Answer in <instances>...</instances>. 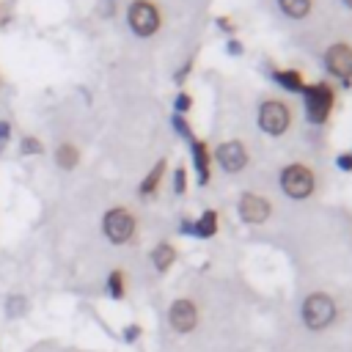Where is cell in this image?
Segmentation results:
<instances>
[{"label": "cell", "mask_w": 352, "mask_h": 352, "mask_svg": "<svg viewBox=\"0 0 352 352\" xmlns=\"http://www.w3.org/2000/svg\"><path fill=\"white\" fill-rule=\"evenodd\" d=\"M333 316H336V305H333V300L327 294H311L305 300V305H302V319L314 330L327 327L333 322Z\"/></svg>", "instance_id": "cell-1"}, {"label": "cell", "mask_w": 352, "mask_h": 352, "mask_svg": "<svg viewBox=\"0 0 352 352\" xmlns=\"http://www.w3.org/2000/svg\"><path fill=\"white\" fill-rule=\"evenodd\" d=\"M280 187H283V192L292 195V198H305V195H311V190H314V176H311V170L302 168V165H289V168L280 173Z\"/></svg>", "instance_id": "cell-2"}, {"label": "cell", "mask_w": 352, "mask_h": 352, "mask_svg": "<svg viewBox=\"0 0 352 352\" xmlns=\"http://www.w3.org/2000/svg\"><path fill=\"white\" fill-rule=\"evenodd\" d=\"M129 28L138 33V36H151L157 28H160V14L151 3L146 0H138L129 6Z\"/></svg>", "instance_id": "cell-3"}, {"label": "cell", "mask_w": 352, "mask_h": 352, "mask_svg": "<svg viewBox=\"0 0 352 352\" xmlns=\"http://www.w3.org/2000/svg\"><path fill=\"white\" fill-rule=\"evenodd\" d=\"M330 107H333V91L327 85L305 88V113H308V121L322 124L327 118Z\"/></svg>", "instance_id": "cell-4"}, {"label": "cell", "mask_w": 352, "mask_h": 352, "mask_svg": "<svg viewBox=\"0 0 352 352\" xmlns=\"http://www.w3.org/2000/svg\"><path fill=\"white\" fill-rule=\"evenodd\" d=\"M135 231V220L126 209H110L104 214V234L110 242H126Z\"/></svg>", "instance_id": "cell-5"}, {"label": "cell", "mask_w": 352, "mask_h": 352, "mask_svg": "<svg viewBox=\"0 0 352 352\" xmlns=\"http://www.w3.org/2000/svg\"><path fill=\"white\" fill-rule=\"evenodd\" d=\"M258 124L264 132L270 135H280L286 126H289V113L280 102H264L261 104V113H258Z\"/></svg>", "instance_id": "cell-6"}, {"label": "cell", "mask_w": 352, "mask_h": 352, "mask_svg": "<svg viewBox=\"0 0 352 352\" xmlns=\"http://www.w3.org/2000/svg\"><path fill=\"white\" fill-rule=\"evenodd\" d=\"M324 63L336 77H341V80L352 77V50L346 44H333L324 55Z\"/></svg>", "instance_id": "cell-7"}, {"label": "cell", "mask_w": 352, "mask_h": 352, "mask_svg": "<svg viewBox=\"0 0 352 352\" xmlns=\"http://www.w3.org/2000/svg\"><path fill=\"white\" fill-rule=\"evenodd\" d=\"M217 160H220V165L226 168V170H239L245 162H248V154H245V146L242 143H236V140H231V143H223L220 148H217Z\"/></svg>", "instance_id": "cell-8"}, {"label": "cell", "mask_w": 352, "mask_h": 352, "mask_svg": "<svg viewBox=\"0 0 352 352\" xmlns=\"http://www.w3.org/2000/svg\"><path fill=\"white\" fill-rule=\"evenodd\" d=\"M239 214H242V220H248V223H261V220H267V214H270V204H267L264 198H258V195H242V201H239Z\"/></svg>", "instance_id": "cell-9"}, {"label": "cell", "mask_w": 352, "mask_h": 352, "mask_svg": "<svg viewBox=\"0 0 352 352\" xmlns=\"http://www.w3.org/2000/svg\"><path fill=\"white\" fill-rule=\"evenodd\" d=\"M170 324L179 330V333H187L195 327V308L190 300H176L173 308H170Z\"/></svg>", "instance_id": "cell-10"}, {"label": "cell", "mask_w": 352, "mask_h": 352, "mask_svg": "<svg viewBox=\"0 0 352 352\" xmlns=\"http://www.w3.org/2000/svg\"><path fill=\"white\" fill-rule=\"evenodd\" d=\"M278 3H280L283 14H289V16H294V19L305 16L308 8H311V0H278Z\"/></svg>", "instance_id": "cell-11"}, {"label": "cell", "mask_w": 352, "mask_h": 352, "mask_svg": "<svg viewBox=\"0 0 352 352\" xmlns=\"http://www.w3.org/2000/svg\"><path fill=\"white\" fill-rule=\"evenodd\" d=\"M173 256H176V253H173V248H170V245H160V248L151 253V258H154V267H157V270H168V267H170V261H173Z\"/></svg>", "instance_id": "cell-12"}, {"label": "cell", "mask_w": 352, "mask_h": 352, "mask_svg": "<svg viewBox=\"0 0 352 352\" xmlns=\"http://www.w3.org/2000/svg\"><path fill=\"white\" fill-rule=\"evenodd\" d=\"M55 157H58V165H60V168H74V165H77V148L69 146V143L60 146Z\"/></svg>", "instance_id": "cell-13"}, {"label": "cell", "mask_w": 352, "mask_h": 352, "mask_svg": "<svg viewBox=\"0 0 352 352\" xmlns=\"http://www.w3.org/2000/svg\"><path fill=\"white\" fill-rule=\"evenodd\" d=\"M214 220H217V217H214V212H206V214L198 220L195 234H198V236H212V234H214V228H217V226H214Z\"/></svg>", "instance_id": "cell-14"}, {"label": "cell", "mask_w": 352, "mask_h": 352, "mask_svg": "<svg viewBox=\"0 0 352 352\" xmlns=\"http://www.w3.org/2000/svg\"><path fill=\"white\" fill-rule=\"evenodd\" d=\"M275 80L283 82V85L292 88V91H302V85H300V74H297V72H278Z\"/></svg>", "instance_id": "cell-15"}, {"label": "cell", "mask_w": 352, "mask_h": 352, "mask_svg": "<svg viewBox=\"0 0 352 352\" xmlns=\"http://www.w3.org/2000/svg\"><path fill=\"white\" fill-rule=\"evenodd\" d=\"M195 165H198L201 182H206L209 179V170H206V148H204V143H195Z\"/></svg>", "instance_id": "cell-16"}, {"label": "cell", "mask_w": 352, "mask_h": 352, "mask_svg": "<svg viewBox=\"0 0 352 352\" xmlns=\"http://www.w3.org/2000/svg\"><path fill=\"white\" fill-rule=\"evenodd\" d=\"M160 173H162V162H160V165H157V168L148 173V179L140 184V192H143V195H148V192L157 187V182H160Z\"/></svg>", "instance_id": "cell-17"}, {"label": "cell", "mask_w": 352, "mask_h": 352, "mask_svg": "<svg viewBox=\"0 0 352 352\" xmlns=\"http://www.w3.org/2000/svg\"><path fill=\"white\" fill-rule=\"evenodd\" d=\"M121 280H124V278H121V272H113V275H110V280H107V289H110V294H113V297H121V294H124V286H121Z\"/></svg>", "instance_id": "cell-18"}, {"label": "cell", "mask_w": 352, "mask_h": 352, "mask_svg": "<svg viewBox=\"0 0 352 352\" xmlns=\"http://www.w3.org/2000/svg\"><path fill=\"white\" fill-rule=\"evenodd\" d=\"M22 151H25V154L41 151V143H38V140H33V138H25V140H22Z\"/></svg>", "instance_id": "cell-19"}, {"label": "cell", "mask_w": 352, "mask_h": 352, "mask_svg": "<svg viewBox=\"0 0 352 352\" xmlns=\"http://www.w3.org/2000/svg\"><path fill=\"white\" fill-rule=\"evenodd\" d=\"M338 165H341L344 170H349V168H352V154H341V157H338Z\"/></svg>", "instance_id": "cell-20"}, {"label": "cell", "mask_w": 352, "mask_h": 352, "mask_svg": "<svg viewBox=\"0 0 352 352\" xmlns=\"http://www.w3.org/2000/svg\"><path fill=\"white\" fill-rule=\"evenodd\" d=\"M182 190H184V170L179 168L176 170V192H182Z\"/></svg>", "instance_id": "cell-21"}, {"label": "cell", "mask_w": 352, "mask_h": 352, "mask_svg": "<svg viewBox=\"0 0 352 352\" xmlns=\"http://www.w3.org/2000/svg\"><path fill=\"white\" fill-rule=\"evenodd\" d=\"M6 138H8V124H0V148H3Z\"/></svg>", "instance_id": "cell-22"}, {"label": "cell", "mask_w": 352, "mask_h": 352, "mask_svg": "<svg viewBox=\"0 0 352 352\" xmlns=\"http://www.w3.org/2000/svg\"><path fill=\"white\" fill-rule=\"evenodd\" d=\"M187 104H190V99H187V96H182V99H176V107H179V110H184Z\"/></svg>", "instance_id": "cell-23"}, {"label": "cell", "mask_w": 352, "mask_h": 352, "mask_svg": "<svg viewBox=\"0 0 352 352\" xmlns=\"http://www.w3.org/2000/svg\"><path fill=\"white\" fill-rule=\"evenodd\" d=\"M344 3H346V6H349V8H352V0H344Z\"/></svg>", "instance_id": "cell-24"}]
</instances>
